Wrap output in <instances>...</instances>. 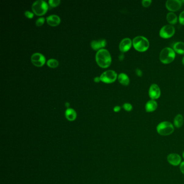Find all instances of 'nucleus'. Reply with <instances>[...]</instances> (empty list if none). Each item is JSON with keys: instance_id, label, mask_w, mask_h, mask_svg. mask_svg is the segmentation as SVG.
Wrapping results in <instances>:
<instances>
[{"instance_id": "f257e3e1", "label": "nucleus", "mask_w": 184, "mask_h": 184, "mask_svg": "<svg viewBox=\"0 0 184 184\" xmlns=\"http://www.w3.org/2000/svg\"><path fill=\"white\" fill-rule=\"evenodd\" d=\"M96 60L98 65L103 68L109 67L112 61L111 55L108 50L105 49H101L97 51Z\"/></svg>"}, {"instance_id": "f03ea898", "label": "nucleus", "mask_w": 184, "mask_h": 184, "mask_svg": "<svg viewBox=\"0 0 184 184\" xmlns=\"http://www.w3.org/2000/svg\"><path fill=\"white\" fill-rule=\"evenodd\" d=\"M132 45L138 51L145 52L149 49L150 42L145 37L138 36L133 39Z\"/></svg>"}, {"instance_id": "7ed1b4c3", "label": "nucleus", "mask_w": 184, "mask_h": 184, "mask_svg": "<svg viewBox=\"0 0 184 184\" xmlns=\"http://www.w3.org/2000/svg\"><path fill=\"white\" fill-rule=\"evenodd\" d=\"M175 58V52L171 48H164L160 53L159 58L161 63L164 64H169L172 62Z\"/></svg>"}, {"instance_id": "20e7f679", "label": "nucleus", "mask_w": 184, "mask_h": 184, "mask_svg": "<svg viewBox=\"0 0 184 184\" xmlns=\"http://www.w3.org/2000/svg\"><path fill=\"white\" fill-rule=\"evenodd\" d=\"M156 129L159 135L167 136L172 133L175 130V128L172 123L165 121L159 123L157 125Z\"/></svg>"}, {"instance_id": "39448f33", "label": "nucleus", "mask_w": 184, "mask_h": 184, "mask_svg": "<svg viewBox=\"0 0 184 184\" xmlns=\"http://www.w3.org/2000/svg\"><path fill=\"white\" fill-rule=\"evenodd\" d=\"M48 8L47 3L43 0H37L32 5V10L37 15H43L45 14Z\"/></svg>"}, {"instance_id": "423d86ee", "label": "nucleus", "mask_w": 184, "mask_h": 184, "mask_svg": "<svg viewBox=\"0 0 184 184\" xmlns=\"http://www.w3.org/2000/svg\"><path fill=\"white\" fill-rule=\"evenodd\" d=\"M117 78V73L111 70L105 71L100 76L101 80L105 83H113L116 80Z\"/></svg>"}, {"instance_id": "0eeeda50", "label": "nucleus", "mask_w": 184, "mask_h": 184, "mask_svg": "<svg viewBox=\"0 0 184 184\" xmlns=\"http://www.w3.org/2000/svg\"><path fill=\"white\" fill-rule=\"evenodd\" d=\"M175 29L171 25H165L163 26L159 31V35L163 38H169L175 35Z\"/></svg>"}, {"instance_id": "6e6552de", "label": "nucleus", "mask_w": 184, "mask_h": 184, "mask_svg": "<svg viewBox=\"0 0 184 184\" xmlns=\"http://www.w3.org/2000/svg\"><path fill=\"white\" fill-rule=\"evenodd\" d=\"M182 1L179 0H168L166 2V7L171 12H176L181 8Z\"/></svg>"}, {"instance_id": "1a4fd4ad", "label": "nucleus", "mask_w": 184, "mask_h": 184, "mask_svg": "<svg viewBox=\"0 0 184 184\" xmlns=\"http://www.w3.org/2000/svg\"><path fill=\"white\" fill-rule=\"evenodd\" d=\"M31 61L34 65L42 66L45 63V58L42 54L36 52L32 55L31 57Z\"/></svg>"}, {"instance_id": "9d476101", "label": "nucleus", "mask_w": 184, "mask_h": 184, "mask_svg": "<svg viewBox=\"0 0 184 184\" xmlns=\"http://www.w3.org/2000/svg\"><path fill=\"white\" fill-rule=\"evenodd\" d=\"M149 97L151 99H158L161 95V91L160 87L157 84H152L150 86L149 90Z\"/></svg>"}, {"instance_id": "9b49d317", "label": "nucleus", "mask_w": 184, "mask_h": 184, "mask_svg": "<svg viewBox=\"0 0 184 184\" xmlns=\"http://www.w3.org/2000/svg\"><path fill=\"white\" fill-rule=\"evenodd\" d=\"M132 45V41L130 38H125L121 41L119 48L120 51L127 52L131 49Z\"/></svg>"}, {"instance_id": "f8f14e48", "label": "nucleus", "mask_w": 184, "mask_h": 184, "mask_svg": "<svg viewBox=\"0 0 184 184\" xmlns=\"http://www.w3.org/2000/svg\"><path fill=\"white\" fill-rule=\"evenodd\" d=\"M168 162L173 166H178L182 163V158L177 154H171L168 156Z\"/></svg>"}, {"instance_id": "ddd939ff", "label": "nucleus", "mask_w": 184, "mask_h": 184, "mask_svg": "<svg viewBox=\"0 0 184 184\" xmlns=\"http://www.w3.org/2000/svg\"><path fill=\"white\" fill-rule=\"evenodd\" d=\"M47 23L51 26H57L61 22V19L56 15H51L47 17Z\"/></svg>"}, {"instance_id": "4468645a", "label": "nucleus", "mask_w": 184, "mask_h": 184, "mask_svg": "<svg viewBox=\"0 0 184 184\" xmlns=\"http://www.w3.org/2000/svg\"><path fill=\"white\" fill-rule=\"evenodd\" d=\"M106 41L104 39H101L98 41L93 40L91 42V46L93 49L100 50L101 48H104L106 46Z\"/></svg>"}, {"instance_id": "2eb2a0df", "label": "nucleus", "mask_w": 184, "mask_h": 184, "mask_svg": "<svg viewBox=\"0 0 184 184\" xmlns=\"http://www.w3.org/2000/svg\"><path fill=\"white\" fill-rule=\"evenodd\" d=\"M158 108V104L155 100L151 99L147 101L145 108L147 112H152L155 111Z\"/></svg>"}, {"instance_id": "dca6fc26", "label": "nucleus", "mask_w": 184, "mask_h": 184, "mask_svg": "<svg viewBox=\"0 0 184 184\" xmlns=\"http://www.w3.org/2000/svg\"><path fill=\"white\" fill-rule=\"evenodd\" d=\"M119 82L124 86H128L130 83L129 77L126 73H120L118 76Z\"/></svg>"}, {"instance_id": "f3484780", "label": "nucleus", "mask_w": 184, "mask_h": 184, "mask_svg": "<svg viewBox=\"0 0 184 184\" xmlns=\"http://www.w3.org/2000/svg\"><path fill=\"white\" fill-rule=\"evenodd\" d=\"M173 49L175 52L180 55L184 54V43L182 42H177L173 45Z\"/></svg>"}, {"instance_id": "a211bd4d", "label": "nucleus", "mask_w": 184, "mask_h": 184, "mask_svg": "<svg viewBox=\"0 0 184 184\" xmlns=\"http://www.w3.org/2000/svg\"><path fill=\"white\" fill-rule=\"evenodd\" d=\"M65 115L68 120L69 121H73L75 120L77 117V113L73 109L68 108L66 109L65 113Z\"/></svg>"}, {"instance_id": "6ab92c4d", "label": "nucleus", "mask_w": 184, "mask_h": 184, "mask_svg": "<svg viewBox=\"0 0 184 184\" xmlns=\"http://www.w3.org/2000/svg\"><path fill=\"white\" fill-rule=\"evenodd\" d=\"M166 19L171 24H175L178 21V17L173 12H170L166 15Z\"/></svg>"}, {"instance_id": "aec40b11", "label": "nucleus", "mask_w": 184, "mask_h": 184, "mask_svg": "<svg viewBox=\"0 0 184 184\" xmlns=\"http://www.w3.org/2000/svg\"><path fill=\"white\" fill-rule=\"evenodd\" d=\"M184 124V118L183 116L180 114L177 115L174 119V125L177 128L182 127Z\"/></svg>"}, {"instance_id": "412c9836", "label": "nucleus", "mask_w": 184, "mask_h": 184, "mask_svg": "<svg viewBox=\"0 0 184 184\" xmlns=\"http://www.w3.org/2000/svg\"><path fill=\"white\" fill-rule=\"evenodd\" d=\"M58 61L55 59H49L47 62L48 66L52 68H55L58 65Z\"/></svg>"}, {"instance_id": "4be33fe9", "label": "nucleus", "mask_w": 184, "mask_h": 184, "mask_svg": "<svg viewBox=\"0 0 184 184\" xmlns=\"http://www.w3.org/2000/svg\"><path fill=\"white\" fill-rule=\"evenodd\" d=\"M60 2H61L60 0H49V5L52 7H55L57 5H58Z\"/></svg>"}, {"instance_id": "5701e85b", "label": "nucleus", "mask_w": 184, "mask_h": 184, "mask_svg": "<svg viewBox=\"0 0 184 184\" xmlns=\"http://www.w3.org/2000/svg\"><path fill=\"white\" fill-rule=\"evenodd\" d=\"M123 108L125 111H129V112L131 111L133 108L132 105L129 103H125L123 104Z\"/></svg>"}, {"instance_id": "b1692460", "label": "nucleus", "mask_w": 184, "mask_h": 184, "mask_svg": "<svg viewBox=\"0 0 184 184\" xmlns=\"http://www.w3.org/2000/svg\"><path fill=\"white\" fill-rule=\"evenodd\" d=\"M44 21H45V19L44 17H40L36 20V24L38 27L42 26L44 23Z\"/></svg>"}, {"instance_id": "393cba45", "label": "nucleus", "mask_w": 184, "mask_h": 184, "mask_svg": "<svg viewBox=\"0 0 184 184\" xmlns=\"http://www.w3.org/2000/svg\"><path fill=\"white\" fill-rule=\"evenodd\" d=\"M151 3H152L151 0H143L142 4L144 7H148L151 5Z\"/></svg>"}, {"instance_id": "a878e982", "label": "nucleus", "mask_w": 184, "mask_h": 184, "mask_svg": "<svg viewBox=\"0 0 184 184\" xmlns=\"http://www.w3.org/2000/svg\"><path fill=\"white\" fill-rule=\"evenodd\" d=\"M179 21L182 25H184V11L182 12L179 16Z\"/></svg>"}, {"instance_id": "bb28decb", "label": "nucleus", "mask_w": 184, "mask_h": 184, "mask_svg": "<svg viewBox=\"0 0 184 184\" xmlns=\"http://www.w3.org/2000/svg\"><path fill=\"white\" fill-rule=\"evenodd\" d=\"M26 16L27 17L28 19H32L34 16V14L29 11H26L24 12Z\"/></svg>"}, {"instance_id": "cd10ccee", "label": "nucleus", "mask_w": 184, "mask_h": 184, "mask_svg": "<svg viewBox=\"0 0 184 184\" xmlns=\"http://www.w3.org/2000/svg\"><path fill=\"white\" fill-rule=\"evenodd\" d=\"M136 73L138 76L139 77H142L143 76V71L140 69L137 68L136 69Z\"/></svg>"}, {"instance_id": "c85d7f7f", "label": "nucleus", "mask_w": 184, "mask_h": 184, "mask_svg": "<svg viewBox=\"0 0 184 184\" xmlns=\"http://www.w3.org/2000/svg\"><path fill=\"white\" fill-rule=\"evenodd\" d=\"M180 170L181 171L182 173L184 175V161L182 162L180 165Z\"/></svg>"}, {"instance_id": "c756f323", "label": "nucleus", "mask_w": 184, "mask_h": 184, "mask_svg": "<svg viewBox=\"0 0 184 184\" xmlns=\"http://www.w3.org/2000/svg\"><path fill=\"white\" fill-rule=\"evenodd\" d=\"M120 109H121L120 106H116L114 107V108H113V110H114L115 112H119V111H120Z\"/></svg>"}, {"instance_id": "7c9ffc66", "label": "nucleus", "mask_w": 184, "mask_h": 184, "mask_svg": "<svg viewBox=\"0 0 184 184\" xmlns=\"http://www.w3.org/2000/svg\"><path fill=\"white\" fill-rule=\"evenodd\" d=\"M99 80H101V79H100V77H94V81L95 82H99Z\"/></svg>"}, {"instance_id": "2f4dec72", "label": "nucleus", "mask_w": 184, "mask_h": 184, "mask_svg": "<svg viewBox=\"0 0 184 184\" xmlns=\"http://www.w3.org/2000/svg\"><path fill=\"white\" fill-rule=\"evenodd\" d=\"M124 58V55H120V56H119V59L120 60H122Z\"/></svg>"}, {"instance_id": "473e14b6", "label": "nucleus", "mask_w": 184, "mask_h": 184, "mask_svg": "<svg viewBox=\"0 0 184 184\" xmlns=\"http://www.w3.org/2000/svg\"><path fill=\"white\" fill-rule=\"evenodd\" d=\"M182 63L184 65V56L183 57V58H182Z\"/></svg>"}, {"instance_id": "72a5a7b5", "label": "nucleus", "mask_w": 184, "mask_h": 184, "mask_svg": "<svg viewBox=\"0 0 184 184\" xmlns=\"http://www.w3.org/2000/svg\"><path fill=\"white\" fill-rule=\"evenodd\" d=\"M65 105H66L67 107H68L69 106V103H66V104H65Z\"/></svg>"}, {"instance_id": "f704fd0d", "label": "nucleus", "mask_w": 184, "mask_h": 184, "mask_svg": "<svg viewBox=\"0 0 184 184\" xmlns=\"http://www.w3.org/2000/svg\"><path fill=\"white\" fill-rule=\"evenodd\" d=\"M182 157H183V158H184V151L182 152Z\"/></svg>"}]
</instances>
